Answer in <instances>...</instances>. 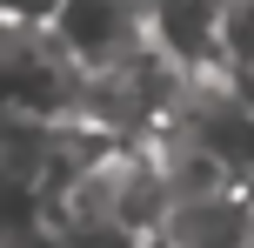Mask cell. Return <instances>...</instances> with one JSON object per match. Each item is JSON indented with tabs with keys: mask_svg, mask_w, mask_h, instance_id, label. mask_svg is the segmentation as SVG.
Instances as JSON below:
<instances>
[{
	"mask_svg": "<svg viewBox=\"0 0 254 248\" xmlns=\"http://www.w3.org/2000/svg\"><path fill=\"white\" fill-rule=\"evenodd\" d=\"M47 34H54V47H61L80 74H107V67L134 61L140 47H154L140 0H67L47 20Z\"/></svg>",
	"mask_w": 254,
	"mask_h": 248,
	"instance_id": "obj_1",
	"label": "cell"
},
{
	"mask_svg": "<svg viewBox=\"0 0 254 248\" xmlns=\"http://www.w3.org/2000/svg\"><path fill=\"white\" fill-rule=\"evenodd\" d=\"M147 248H254V181L174 201Z\"/></svg>",
	"mask_w": 254,
	"mask_h": 248,
	"instance_id": "obj_2",
	"label": "cell"
},
{
	"mask_svg": "<svg viewBox=\"0 0 254 248\" xmlns=\"http://www.w3.org/2000/svg\"><path fill=\"white\" fill-rule=\"evenodd\" d=\"M61 7H67V0H7V20L13 27H47Z\"/></svg>",
	"mask_w": 254,
	"mask_h": 248,
	"instance_id": "obj_3",
	"label": "cell"
}]
</instances>
